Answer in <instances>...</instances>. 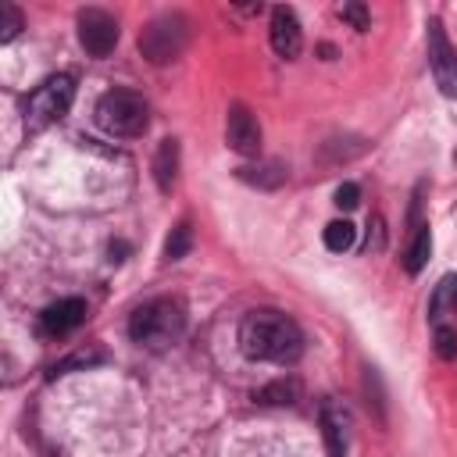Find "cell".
Segmentation results:
<instances>
[{
    "label": "cell",
    "mask_w": 457,
    "mask_h": 457,
    "mask_svg": "<svg viewBox=\"0 0 457 457\" xmlns=\"http://www.w3.org/2000/svg\"><path fill=\"white\" fill-rule=\"evenodd\" d=\"M186 36L189 25L182 14H161L139 32V50L150 64H168L186 50Z\"/></svg>",
    "instance_id": "4"
},
{
    "label": "cell",
    "mask_w": 457,
    "mask_h": 457,
    "mask_svg": "<svg viewBox=\"0 0 457 457\" xmlns=\"http://www.w3.org/2000/svg\"><path fill=\"white\" fill-rule=\"evenodd\" d=\"M79 43L89 57H107L118 43V21L114 14L100 11V7H86L79 11Z\"/></svg>",
    "instance_id": "7"
},
{
    "label": "cell",
    "mask_w": 457,
    "mask_h": 457,
    "mask_svg": "<svg viewBox=\"0 0 457 457\" xmlns=\"http://www.w3.org/2000/svg\"><path fill=\"white\" fill-rule=\"evenodd\" d=\"M93 118L96 125L107 132V136H118V139H136L146 132L150 125V107L139 93L132 89H107L96 107H93Z\"/></svg>",
    "instance_id": "3"
},
{
    "label": "cell",
    "mask_w": 457,
    "mask_h": 457,
    "mask_svg": "<svg viewBox=\"0 0 457 457\" xmlns=\"http://www.w3.org/2000/svg\"><path fill=\"white\" fill-rule=\"evenodd\" d=\"M186 328V311L179 300H168V296H157V300H146L143 307L132 311L129 318V336L132 343L146 346V350H164L171 346Z\"/></svg>",
    "instance_id": "2"
},
{
    "label": "cell",
    "mask_w": 457,
    "mask_h": 457,
    "mask_svg": "<svg viewBox=\"0 0 457 457\" xmlns=\"http://www.w3.org/2000/svg\"><path fill=\"white\" fill-rule=\"evenodd\" d=\"M0 18H4V21H0V43H11V39L21 32V11H18L14 4H4V7H0Z\"/></svg>",
    "instance_id": "18"
},
{
    "label": "cell",
    "mask_w": 457,
    "mask_h": 457,
    "mask_svg": "<svg viewBox=\"0 0 457 457\" xmlns=\"http://www.w3.org/2000/svg\"><path fill=\"white\" fill-rule=\"evenodd\" d=\"M96 361H104V353H96V350H79V353L64 357L61 364H54V375H64V371H71V368H89V364H96Z\"/></svg>",
    "instance_id": "20"
},
{
    "label": "cell",
    "mask_w": 457,
    "mask_h": 457,
    "mask_svg": "<svg viewBox=\"0 0 457 457\" xmlns=\"http://www.w3.org/2000/svg\"><path fill=\"white\" fill-rule=\"evenodd\" d=\"M357 204H361V189H357V182H343V186H336V207L353 211Z\"/></svg>",
    "instance_id": "22"
},
{
    "label": "cell",
    "mask_w": 457,
    "mask_h": 457,
    "mask_svg": "<svg viewBox=\"0 0 457 457\" xmlns=\"http://www.w3.org/2000/svg\"><path fill=\"white\" fill-rule=\"evenodd\" d=\"M239 346L253 361L289 364L303 350V332H300V325L289 314L271 311V307H257L239 325Z\"/></svg>",
    "instance_id": "1"
},
{
    "label": "cell",
    "mask_w": 457,
    "mask_h": 457,
    "mask_svg": "<svg viewBox=\"0 0 457 457\" xmlns=\"http://www.w3.org/2000/svg\"><path fill=\"white\" fill-rule=\"evenodd\" d=\"M189 246H193V225L189 221H179L168 232V239H164V261H182L189 253Z\"/></svg>",
    "instance_id": "16"
},
{
    "label": "cell",
    "mask_w": 457,
    "mask_h": 457,
    "mask_svg": "<svg viewBox=\"0 0 457 457\" xmlns=\"http://www.w3.org/2000/svg\"><path fill=\"white\" fill-rule=\"evenodd\" d=\"M86 314H89V311H86V300L64 296V300H57V303H50V307L39 311L36 332H39L43 339H61V336L75 332V328L86 321Z\"/></svg>",
    "instance_id": "8"
},
{
    "label": "cell",
    "mask_w": 457,
    "mask_h": 457,
    "mask_svg": "<svg viewBox=\"0 0 457 457\" xmlns=\"http://www.w3.org/2000/svg\"><path fill=\"white\" fill-rule=\"evenodd\" d=\"M300 46H303V32H300L296 11L293 7H275L271 11V50L278 57H296Z\"/></svg>",
    "instance_id": "10"
},
{
    "label": "cell",
    "mask_w": 457,
    "mask_h": 457,
    "mask_svg": "<svg viewBox=\"0 0 457 457\" xmlns=\"http://www.w3.org/2000/svg\"><path fill=\"white\" fill-rule=\"evenodd\" d=\"M179 175V139H161L157 154H154V182L161 193H171Z\"/></svg>",
    "instance_id": "12"
},
{
    "label": "cell",
    "mask_w": 457,
    "mask_h": 457,
    "mask_svg": "<svg viewBox=\"0 0 457 457\" xmlns=\"http://www.w3.org/2000/svg\"><path fill=\"white\" fill-rule=\"evenodd\" d=\"M75 100V79L71 75H50L32 96H29V129L54 125L68 114Z\"/></svg>",
    "instance_id": "5"
},
{
    "label": "cell",
    "mask_w": 457,
    "mask_h": 457,
    "mask_svg": "<svg viewBox=\"0 0 457 457\" xmlns=\"http://www.w3.org/2000/svg\"><path fill=\"white\" fill-rule=\"evenodd\" d=\"M339 18H343V21H350L357 32H364V29L371 25V21H368V7H364V4H343V7H339Z\"/></svg>",
    "instance_id": "21"
},
{
    "label": "cell",
    "mask_w": 457,
    "mask_h": 457,
    "mask_svg": "<svg viewBox=\"0 0 457 457\" xmlns=\"http://www.w3.org/2000/svg\"><path fill=\"white\" fill-rule=\"evenodd\" d=\"M353 239H357V228H353L350 221H328V225H325V246H328V250L343 253V250L353 246Z\"/></svg>",
    "instance_id": "17"
},
{
    "label": "cell",
    "mask_w": 457,
    "mask_h": 457,
    "mask_svg": "<svg viewBox=\"0 0 457 457\" xmlns=\"http://www.w3.org/2000/svg\"><path fill=\"white\" fill-rule=\"evenodd\" d=\"M225 139L236 154L243 157H253L261 154V125L253 118V111L246 104H232L228 107V118H225Z\"/></svg>",
    "instance_id": "9"
},
{
    "label": "cell",
    "mask_w": 457,
    "mask_h": 457,
    "mask_svg": "<svg viewBox=\"0 0 457 457\" xmlns=\"http://www.w3.org/2000/svg\"><path fill=\"white\" fill-rule=\"evenodd\" d=\"M321 436H325V450L328 457H343L346 443H350V414L343 403L325 400L321 403Z\"/></svg>",
    "instance_id": "11"
},
{
    "label": "cell",
    "mask_w": 457,
    "mask_h": 457,
    "mask_svg": "<svg viewBox=\"0 0 457 457\" xmlns=\"http://www.w3.org/2000/svg\"><path fill=\"white\" fill-rule=\"evenodd\" d=\"M446 314H457V275L439 278V286H436V293H432V300H428V318H432L436 325H443Z\"/></svg>",
    "instance_id": "13"
},
{
    "label": "cell",
    "mask_w": 457,
    "mask_h": 457,
    "mask_svg": "<svg viewBox=\"0 0 457 457\" xmlns=\"http://www.w3.org/2000/svg\"><path fill=\"white\" fill-rule=\"evenodd\" d=\"M428 250H432V232H428V225H418L414 236H411V243H407V250H403V268L411 275L421 271L425 261H428Z\"/></svg>",
    "instance_id": "14"
},
{
    "label": "cell",
    "mask_w": 457,
    "mask_h": 457,
    "mask_svg": "<svg viewBox=\"0 0 457 457\" xmlns=\"http://www.w3.org/2000/svg\"><path fill=\"white\" fill-rule=\"evenodd\" d=\"M425 29H428L425 32V43H428L432 79H436V86H439L443 96H457V50H453V43H450V36H446V29H443L439 18H432Z\"/></svg>",
    "instance_id": "6"
},
{
    "label": "cell",
    "mask_w": 457,
    "mask_h": 457,
    "mask_svg": "<svg viewBox=\"0 0 457 457\" xmlns=\"http://www.w3.org/2000/svg\"><path fill=\"white\" fill-rule=\"evenodd\" d=\"M436 353L443 357V361H450V357H457V328H450V325H436Z\"/></svg>",
    "instance_id": "19"
},
{
    "label": "cell",
    "mask_w": 457,
    "mask_h": 457,
    "mask_svg": "<svg viewBox=\"0 0 457 457\" xmlns=\"http://www.w3.org/2000/svg\"><path fill=\"white\" fill-rule=\"evenodd\" d=\"M296 396H300V382H296V378H275V382H268V386L257 393V400H261V403H271V407L296 403Z\"/></svg>",
    "instance_id": "15"
}]
</instances>
